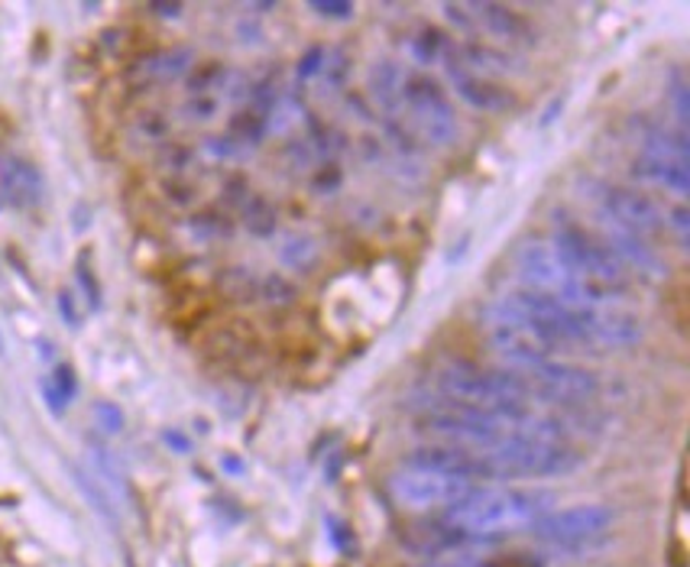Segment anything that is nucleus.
Instances as JSON below:
<instances>
[{
  "label": "nucleus",
  "mask_w": 690,
  "mask_h": 567,
  "mask_svg": "<svg viewBox=\"0 0 690 567\" xmlns=\"http://www.w3.org/2000/svg\"><path fill=\"white\" fill-rule=\"evenodd\" d=\"M554 496L549 490L526 486H477L438 519L451 542H500L513 532L532 529L552 513Z\"/></svg>",
  "instance_id": "obj_1"
},
{
  "label": "nucleus",
  "mask_w": 690,
  "mask_h": 567,
  "mask_svg": "<svg viewBox=\"0 0 690 567\" xmlns=\"http://www.w3.org/2000/svg\"><path fill=\"white\" fill-rule=\"evenodd\" d=\"M477 464L480 483H500V480H549L564 477L583 464V454L574 447V441L545 437L532 431L509 434L506 441L486 447V451H470Z\"/></svg>",
  "instance_id": "obj_2"
},
{
  "label": "nucleus",
  "mask_w": 690,
  "mask_h": 567,
  "mask_svg": "<svg viewBox=\"0 0 690 567\" xmlns=\"http://www.w3.org/2000/svg\"><path fill=\"white\" fill-rule=\"evenodd\" d=\"M434 403H457L470 409H490V412H509V409H529L535 403L529 383L509 370L480 367L467 360H451L434 373Z\"/></svg>",
  "instance_id": "obj_3"
},
{
  "label": "nucleus",
  "mask_w": 690,
  "mask_h": 567,
  "mask_svg": "<svg viewBox=\"0 0 690 567\" xmlns=\"http://www.w3.org/2000/svg\"><path fill=\"white\" fill-rule=\"evenodd\" d=\"M470 490H477L473 480L460 477L441 454L438 444L415 451L406 464H399L390 477V493L403 509L428 513V509H447L457 500H464Z\"/></svg>",
  "instance_id": "obj_4"
},
{
  "label": "nucleus",
  "mask_w": 690,
  "mask_h": 567,
  "mask_svg": "<svg viewBox=\"0 0 690 567\" xmlns=\"http://www.w3.org/2000/svg\"><path fill=\"white\" fill-rule=\"evenodd\" d=\"M552 247L554 254L567 263V270L587 285H593L596 292H603L609 298L629 292L632 276L609 254V247L600 241V234H593L580 224H560V227H554Z\"/></svg>",
  "instance_id": "obj_5"
},
{
  "label": "nucleus",
  "mask_w": 690,
  "mask_h": 567,
  "mask_svg": "<svg viewBox=\"0 0 690 567\" xmlns=\"http://www.w3.org/2000/svg\"><path fill=\"white\" fill-rule=\"evenodd\" d=\"M516 273H519V285H529V288L549 295L570 311L609 301V295L596 292L593 285L574 276L567 270V263L554 254L552 244H542V241L522 244L516 250Z\"/></svg>",
  "instance_id": "obj_6"
},
{
  "label": "nucleus",
  "mask_w": 690,
  "mask_h": 567,
  "mask_svg": "<svg viewBox=\"0 0 690 567\" xmlns=\"http://www.w3.org/2000/svg\"><path fill=\"white\" fill-rule=\"evenodd\" d=\"M616 526V509L603 503H580L567 509H552L532 526V535L554 555H577L603 545Z\"/></svg>",
  "instance_id": "obj_7"
},
{
  "label": "nucleus",
  "mask_w": 690,
  "mask_h": 567,
  "mask_svg": "<svg viewBox=\"0 0 690 567\" xmlns=\"http://www.w3.org/2000/svg\"><path fill=\"white\" fill-rule=\"evenodd\" d=\"M396 114H403L412 134H418L424 143L447 146L457 137V118L444 88L418 69H403Z\"/></svg>",
  "instance_id": "obj_8"
},
{
  "label": "nucleus",
  "mask_w": 690,
  "mask_h": 567,
  "mask_svg": "<svg viewBox=\"0 0 690 567\" xmlns=\"http://www.w3.org/2000/svg\"><path fill=\"white\" fill-rule=\"evenodd\" d=\"M636 172L675 195H688L690 159L685 134H671L665 127H649L642 137V146H639Z\"/></svg>",
  "instance_id": "obj_9"
},
{
  "label": "nucleus",
  "mask_w": 690,
  "mask_h": 567,
  "mask_svg": "<svg viewBox=\"0 0 690 567\" xmlns=\"http://www.w3.org/2000/svg\"><path fill=\"white\" fill-rule=\"evenodd\" d=\"M590 195H593V205L600 208V214L632 227L636 234H642L649 241L668 231V218L658 211V205L636 188L609 185V182H590Z\"/></svg>",
  "instance_id": "obj_10"
},
{
  "label": "nucleus",
  "mask_w": 690,
  "mask_h": 567,
  "mask_svg": "<svg viewBox=\"0 0 690 567\" xmlns=\"http://www.w3.org/2000/svg\"><path fill=\"white\" fill-rule=\"evenodd\" d=\"M600 241L609 247V254L623 263V270L629 276H639V280H649V283H658L668 276V263L665 257L655 250V244L642 234H636L632 227L600 214Z\"/></svg>",
  "instance_id": "obj_11"
},
{
  "label": "nucleus",
  "mask_w": 690,
  "mask_h": 567,
  "mask_svg": "<svg viewBox=\"0 0 690 567\" xmlns=\"http://www.w3.org/2000/svg\"><path fill=\"white\" fill-rule=\"evenodd\" d=\"M467 16H470V26H473V36H493L500 39L503 46H532L535 42V26L509 10V7H500V3H467Z\"/></svg>",
  "instance_id": "obj_12"
},
{
  "label": "nucleus",
  "mask_w": 690,
  "mask_h": 567,
  "mask_svg": "<svg viewBox=\"0 0 690 567\" xmlns=\"http://www.w3.org/2000/svg\"><path fill=\"white\" fill-rule=\"evenodd\" d=\"M444 72H447V82L454 88V95L467 104V108H477V111H506L516 104V95L500 85L496 78H486V75H477L457 62H444Z\"/></svg>",
  "instance_id": "obj_13"
},
{
  "label": "nucleus",
  "mask_w": 690,
  "mask_h": 567,
  "mask_svg": "<svg viewBox=\"0 0 690 567\" xmlns=\"http://www.w3.org/2000/svg\"><path fill=\"white\" fill-rule=\"evenodd\" d=\"M195 65V52L188 46H169V49H156L149 56L137 59L131 65V82L137 88H149V85H165L175 78H185Z\"/></svg>",
  "instance_id": "obj_14"
},
{
  "label": "nucleus",
  "mask_w": 690,
  "mask_h": 567,
  "mask_svg": "<svg viewBox=\"0 0 690 567\" xmlns=\"http://www.w3.org/2000/svg\"><path fill=\"white\" fill-rule=\"evenodd\" d=\"M0 195L13 208H36L42 198V175L23 156H0Z\"/></svg>",
  "instance_id": "obj_15"
},
{
  "label": "nucleus",
  "mask_w": 690,
  "mask_h": 567,
  "mask_svg": "<svg viewBox=\"0 0 690 567\" xmlns=\"http://www.w3.org/2000/svg\"><path fill=\"white\" fill-rule=\"evenodd\" d=\"M406 46H409V52H412L418 65H441V69H444V62L454 52V39H447L438 26H428V23L409 33Z\"/></svg>",
  "instance_id": "obj_16"
},
{
  "label": "nucleus",
  "mask_w": 690,
  "mask_h": 567,
  "mask_svg": "<svg viewBox=\"0 0 690 567\" xmlns=\"http://www.w3.org/2000/svg\"><path fill=\"white\" fill-rule=\"evenodd\" d=\"M399 82H403V65H399V62L383 59V62H377L373 72H370V95H373V101H377L383 111H390V114H396Z\"/></svg>",
  "instance_id": "obj_17"
},
{
  "label": "nucleus",
  "mask_w": 690,
  "mask_h": 567,
  "mask_svg": "<svg viewBox=\"0 0 690 567\" xmlns=\"http://www.w3.org/2000/svg\"><path fill=\"white\" fill-rule=\"evenodd\" d=\"M241 218H244V224H247V231L250 234H257V237H270V234H276V224H279V214L276 208L263 198V195H247V201L241 205Z\"/></svg>",
  "instance_id": "obj_18"
},
{
  "label": "nucleus",
  "mask_w": 690,
  "mask_h": 567,
  "mask_svg": "<svg viewBox=\"0 0 690 567\" xmlns=\"http://www.w3.org/2000/svg\"><path fill=\"white\" fill-rule=\"evenodd\" d=\"M282 263L295 273H308L318 263V244L308 234H288L282 241Z\"/></svg>",
  "instance_id": "obj_19"
},
{
  "label": "nucleus",
  "mask_w": 690,
  "mask_h": 567,
  "mask_svg": "<svg viewBox=\"0 0 690 567\" xmlns=\"http://www.w3.org/2000/svg\"><path fill=\"white\" fill-rule=\"evenodd\" d=\"M156 159H159V165H162L169 175H185L195 156H192V149L182 146V143H165V146L156 149Z\"/></svg>",
  "instance_id": "obj_20"
},
{
  "label": "nucleus",
  "mask_w": 690,
  "mask_h": 567,
  "mask_svg": "<svg viewBox=\"0 0 690 567\" xmlns=\"http://www.w3.org/2000/svg\"><path fill=\"white\" fill-rule=\"evenodd\" d=\"M221 288H224L231 298H241V301H247V298H257L260 280H254L247 270H227V273L221 276Z\"/></svg>",
  "instance_id": "obj_21"
},
{
  "label": "nucleus",
  "mask_w": 690,
  "mask_h": 567,
  "mask_svg": "<svg viewBox=\"0 0 690 567\" xmlns=\"http://www.w3.org/2000/svg\"><path fill=\"white\" fill-rule=\"evenodd\" d=\"M192 227H195V234L198 237H227L231 234V221L227 218H221L218 211H205V214H198L195 221H192Z\"/></svg>",
  "instance_id": "obj_22"
},
{
  "label": "nucleus",
  "mask_w": 690,
  "mask_h": 567,
  "mask_svg": "<svg viewBox=\"0 0 690 567\" xmlns=\"http://www.w3.org/2000/svg\"><path fill=\"white\" fill-rule=\"evenodd\" d=\"M75 276H78V283H82L85 295H88V305H91V308H98V305H101V288H98V276H95V270H91L88 250L78 257V263H75Z\"/></svg>",
  "instance_id": "obj_23"
},
{
  "label": "nucleus",
  "mask_w": 690,
  "mask_h": 567,
  "mask_svg": "<svg viewBox=\"0 0 690 567\" xmlns=\"http://www.w3.org/2000/svg\"><path fill=\"white\" fill-rule=\"evenodd\" d=\"M257 298L273 301V305L292 301V298H295V285H288L282 276H263V280H260V288H257Z\"/></svg>",
  "instance_id": "obj_24"
},
{
  "label": "nucleus",
  "mask_w": 690,
  "mask_h": 567,
  "mask_svg": "<svg viewBox=\"0 0 690 567\" xmlns=\"http://www.w3.org/2000/svg\"><path fill=\"white\" fill-rule=\"evenodd\" d=\"M218 108H221V101H218L214 95H192V98L185 101L182 114H185L188 121H211V118L218 114Z\"/></svg>",
  "instance_id": "obj_25"
},
{
  "label": "nucleus",
  "mask_w": 690,
  "mask_h": 567,
  "mask_svg": "<svg viewBox=\"0 0 690 567\" xmlns=\"http://www.w3.org/2000/svg\"><path fill=\"white\" fill-rule=\"evenodd\" d=\"M311 10H315L318 16H324V20H334V23H347V20H354V13H357V7L347 3V0H315Z\"/></svg>",
  "instance_id": "obj_26"
},
{
  "label": "nucleus",
  "mask_w": 690,
  "mask_h": 567,
  "mask_svg": "<svg viewBox=\"0 0 690 567\" xmlns=\"http://www.w3.org/2000/svg\"><path fill=\"white\" fill-rule=\"evenodd\" d=\"M324 59H328V49L324 46H311L301 59H298V65H295V75H298V82H308V78H315V75H321V69H324Z\"/></svg>",
  "instance_id": "obj_27"
},
{
  "label": "nucleus",
  "mask_w": 690,
  "mask_h": 567,
  "mask_svg": "<svg viewBox=\"0 0 690 567\" xmlns=\"http://www.w3.org/2000/svg\"><path fill=\"white\" fill-rule=\"evenodd\" d=\"M49 383L59 390V396H62L65 403H72L75 393H78V377H75V370H72L69 363H59V367L49 373Z\"/></svg>",
  "instance_id": "obj_28"
},
{
  "label": "nucleus",
  "mask_w": 690,
  "mask_h": 567,
  "mask_svg": "<svg viewBox=\"0 0 690 567\" xmlns=\"http://www.w3.org/2000/svg\"><path fill=\"white\" fill-rule=\"evenodd\" d=\"M671 101H675V111H678V124L681 131L688 127V82L681 72L671 75Z\"/></svg>",
  "instance_id": "obj_29"
},
{
  "label": "nucleus",
  "mask_w": 690,
  "mask_h": 567,
  "mask_svg": "<svg viewBox=\"0 0 690 567\" xmlns=\"http://www.w3.org/2000/svg\"><path fill=\"white\" fill-rule=\"evenodd\" d=\"M165 195H169L175 205H188V201H195V185H192L185 175H169V178H165Z\"/></svg>",
  "instance_id": "obj_30"
},
{
  "label": "nucleus",
  "mask_w": 690,
  "mask_h": 567,
  "mask_svg": "<svg viewBox=\"0 0 690 567\" xmlns=\"http://www.w3.org/2000/svg\"><path fill=\"white\" fill-rule=\"evenodd\" d=\"M205 149H208L211 156H218V159H241V156L247 152L241 143L231 140V137H208Z\"/></svg>",
  "instance_id": "obj_31"
},
{
  "label": "nucleus",
  "mask_w": 690,
  "mask_h": 567,
  "mask_svg": "<svg viewBox=\"0 0 690 567\" xmlns=\"http://www.w3.org/2000/svg\"><path fill=\"white\" fill-rule=\"evenodd\" d=\"M139 134H143L146 140L159 143V140H165L169 124H165V118H162V114H143V118H139Z\"/></svg>",
  "instance_id": "obj_32"
},
{
  "label": "nucleus",
  "mask_w": 690,
  "mask_h": 567,
  "mask_svg": "<svg viewBox=\"0 0 690 567\" xmlns=\"http://www.w3.org/2000/svg\"><path fill=\"white\" fill-rule=\"evenodd\" d=\"M668 231H675V237H678V244H681V247H688V231H690L688 208H675V211H671V221H668Z\"/></svg>",
  "instance_id": "obj_33"
},
{
  "label": "nucleus",
  "mask_w": 690,
  "mask_h": 567,
  "mask_svg": "<svg viewBox=\"0 0 690 567\" xmlns=\"http://www.w3.org/2000/svg\"><path fill=\"white\" fill-rule=\"evenodd\" d=\"M39 390H42V399H46V406L52 409V416H62V412L69 409V403H65V399L59 396V390H56V386L49 383V377L42 380V386H39Z\"/></svg>",
  "instance_id": "obj_34"
},
{
  "label": "nucleus",
  "mask_w": 690,
  "mask_h": 567,
  "mask_svg": "<svg viewBox=\"0 0 690 567\" xmlns=\"http://www.w3.org/2000/svg\"><path fill=\"white\" fill-rule=\"evenodd\" d=\"M424 567H539L535 562L526 558H513V562H454V565H424Z\"/></svg>",
  "instance_id": "obj_35"
},
{
  "label": "nucleus",
  "mask_w": 690,
  "mask_h": 567,
  "mask_svg": "<svg viewBox=\"0 0 690 567\" xmlns=\"http://www.w3.org/2000/svg\"><path fill=\"white\" fill-rule=\"evenodd\" d=\"M98 422L108 428V431H118V428L124 426V416H121L111 403H101V406H98Z\"/></svg>",
  "instance_id": "obj_36"
},
{
  "label": "nucleus",
  "mask_w": 690,
  "mask_h": 567,
  "mask_svg": "<svg viewBox=\"0 0 690 567\" xmlns=\"http://www.w3.org/2000/svg\"><path fill=\"white\" fill-rule=\"evenodd\" d=\"M59 311H62L65 324H72V328H78V324H82V315L75 311V301H72V295H69V292H59Z\"/></svg>",
  "instance_id": "obj_37"
},
{
  "label": "nucleus",
  "mask_w": 690,
  "mask_h": 567,
  "mask_svg": "<svg viewBox=\"0 0 690 567\" xmlns=\"http://www.w3.org/2000/svg\"><path fill=\"white\" fill-rule=\"evenodd\" d=\"M152 13H162V16H178L182 7L178 3H152Z\"/></svg>",
  "instance_id": "obj_38"
},
{
  "label": "nucleus",
  "mask_w": 690,
  "mask_h": 567,
  "mask_svg": "<svg viewBox=\"0 0 690 567\" xmlns=\"http://www.w3.org/2000/svg\"><path fill=\"white\" fill-rule=\"evenodd\" d=\"M3 350H7V344H3V334H0V357H3Z\"/></svg>",
  "instance_id": "obj_39"
}]
</instances>
